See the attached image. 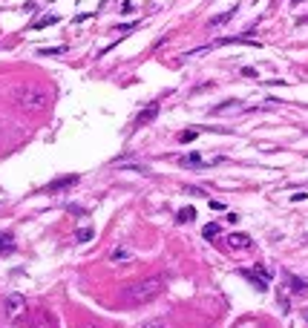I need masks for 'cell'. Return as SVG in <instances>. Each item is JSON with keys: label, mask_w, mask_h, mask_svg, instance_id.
<instances>
[{"label": "cell", "mask_w": 308, "mask_h": 328, "mask_svg": "<svg viewBox=\"0 0 308 328\" xmlns=\"http://www.w3.org/2000/svg\"><path fill=\"white\" fill-rule=\"evenodd\" d=\"M302 317H305V322H308V311H305V314H302Z\"/></svg>", "instance_id": "cell-18"}, {"label": "cell", "mask_w": 308, "mask_h": 328, "mask_svg": "<svg viewBox=\"0 0 308 328\" xmlns=\"http://www.w3.org/2000/svg\"><path fill=\"white\" fill-rule=\"evenodd\" d=\"M49 23H58V15H46V17H41V21L35 23V29H44V26H49Z\"/></svg>", "instance_id": "cell-13"}, {"label": "cell", "mask_w": 308, "mask_h": 328, "mask_svg": "<svg viewBox=\"0 0 308 328\" xmlns=\"http://www.w3.org/2000/svg\"><path fill=\"white\" fill-rule=\"evenodd\" d=\"M294 3H300V0H294Z\"/></svg>", "instance_id": "cell-19"}, {"label": "cell", "mask_w": 308, "mask_h": 328, "mask_svg": "<svg viewBox=\"0 0 308 328\" xmlns=\"http://www.w3.org/2000/svg\"><path fill=\"white\" fill-rule=\"evenodd\" d=\"M207 204H210V210H227V204L225 202H216V199H210Z\"/></svg>", "instance_id": "cell-16"}, {"label": "cell", "mask_w": 308, "mask_h": 328, "mask_svg": "<svg viewBox=\"0 0 308 328\" xmlns=\"http://www.w3.org/2000/svg\"><path fill=\"white\" fill-rule=\"evenodd\" d=\"M75 184H78V176H64V179H58V182H52L49 187H46V193H61V190L75 187Z\"/></svg>", "instance_id": "cell-5"}, {"label": "cell", "mask_w": 308, "mask_h": 328, "mask_svg": "<svg viewBox=\"0 0 308 328\" xmlns=\"http://www.w3.org/2000/svg\"><path fill=\"white\" fill-rule=\"evenodd\" d=\"M193 219H196V207H193V204H187V207H182V210L176 213V222H179V225H184V222H193Z\"/></svg>", "instance_id": "cell-7"}, {"label": "cell", "mask_w": 308, "mask_h": 328, "mask_svg": "<svg viewBox=\"0 0 308 328\" xmlns=\"http://www.w3.org/2000/svg\"><path fill=\"white\" fill-rule=\"evenodd\" d=\"M179 164H182V167H205V161L199 159V153L182 156V159H179Z\"/></svg>", "instance_id": "cell-8"}, {"label": "cell", "mask_w": 308, "mask_h": 328, "mask_svg": "<svg viewBox=\"0 0 308 328\" xmlns=\"http://www.w3.org/2000/svg\"><path fill=\"white\" fill-rule=\"evenodd\" d=\"M12 101L21 112H44L52 101V92L41 84H23L12 92Z\"/></svg>", "instance_id": "cell-2"}, {"label": "cell", "mask_w": 308, "mask_h": 328, "mask_svg": "<svg viewBox=\"0 0 308 328\" xmlns=\"http://www.w3.org/2000/svg\"><path fill=\"white\" fill-rule=\"evenodd\" d=\"M164 291V277H147V279H139L132 285H124L121 288V302L124 305H144V302H153L159 294Z\"/></svg>", "instance_id": "cell-1"}, {"label": "cell", "mask_w": 308, "mask_h": 328, "mask_svg": "<svg viewBox=\"0 0 308 328\" xmlns=\"http://www.w3.org/2000/svg\"><path fill=\"white\" fill-rule=\"evenodd\" d=\"M130 250H127V248H116V250H112V254H110V259H112V262H127V259H130Z\"/></svg>", "instance_id": "cell-10"}, {"label": "cell", "mask_w": 308, "mask_h": 328, "mask_svg": "<svg viewBox=\"0 0 308 328\" xmlns=\"http://www.w3.org/2000/svg\"><path fill=\"white\" fill-rule=\"evenodd\" d=\"M92 239V227H81L78 230V242H89Z\"/></svg>", "instance_id": "cell-15"}, {"label": "cell", "mask_w": 308, "mask_h": 328, "mask_svg": "<svg viewBox=\"0 0 308 328\" xmlns=\"http://www.w3.org/2000/svg\"><path fill=\"white\" fill-rule=\"evenodd\" d=\"M227 245L236 250H248V248H254V239H251L248 234H230L227 236Z\"/></svg>", "instance_id": "cell-4"}, {"label": "cell", "mask_w": 308, "mask_h": 328, "mask_svg": "<svg viewBox=\"0 0 308 328\" xmlns=\"http://www.w3.org/2000/svg\"><path fill=\"white\" fill-rule=\"evenodd\" d=\"M23 305H26V297H23V294H6V299H3V317L12 320L17 311H23Z\"/></svg>", "instance_id": "cell-3"}, {"label": "cell", "mask_w": 308, "mask_h": 328, "mask_svg": "<svg viewBox=\"0 0 308 328\" xmlns=\"http://www.w3.org/2000/svg\"><path fill=\"white\" fill-rule=\"evenodd\" d=\"M64 52V46H58V49H41V55H61Z\"/></svg>", "instance_id": "cell-17"}, {"label": "cell", "mask_w": 308, "mask_h": 328, "mask_svg": "<svg viewBox=\"0 0 308 328\" xmlns=\"http://www.w3.org/2000/svg\"><path fill=\"white\" fill-rule=\"evenodd\" d=\"M234 12H236V9H230V12H225V15H219V17H213L210 26H222V23H227L230 17H234Z\"/></svg>", "instance_id": "cell-12"}, {"label": "cell", "mask_w": 308, "mask_h": 328, "mask_svg": "<svg viewBox=\"0 0 308 328\" xmlns=\"http://www.w3.org/2000/svg\"><path fill=\"white\" fill-rule=\"evenodd\" d=\"M0 245H3V254H12V250H15V239H12V234H3Z\"/></svg>", "instance_id": "cell-11"}, {"label": "cell", "mask_w": 308, "mask_h": 328, "mask_svg": "<svg viewBox=\"0 0 308 328\" xmlns=\"http://www.w3.org/2000/svg\"><path fill=\"white\" fill-rule=\"evenodd\" d=\"M219 234H222V225H219V222H210V225H205V230H202V236H205V239H216Z\"/></svg>", "instance_id": "cell-9"}, {"label": "cell", "mask_w": 308, "mask_h": 328, "mask_svg": "<svg viewBox=\"0 0 308 328\" xmlns=\"http://www.w3.org/2000/svg\"><path fill=\"white\" fill-rule=\"evenodd\" d=\"M196 139H199L196 130H184L182 136H179V141H182V144H187V141H196Z\"/></svg>", "instance_id": "cell-14"}, {"label": "cell", "mask_w": 308, "mask_h": 328, "mask_svg": "<svg viewBox=\"0 0 308 328\" xmlns=\"http://www.w3.org/2000/svg\"><path fill=\"white\" fill-rule=\"evenodd\" d=\"M156 115H159V101L147 104V107H144V109H141V112H139V118H136V121H139V124H150V121H153Z\"/></svg>", "instance_id": "cell-6"}]
</instances>
